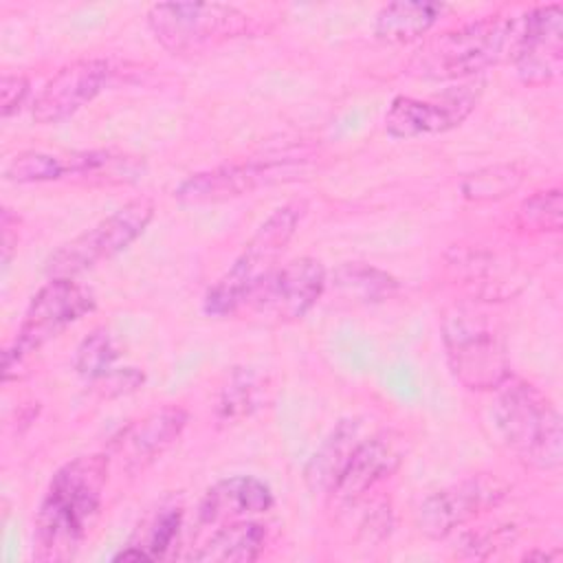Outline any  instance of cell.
I'll return each instance as SVG.
<instances>
[{
    "label": "cell",
    "mask_w": 563,
    "mask_h": 563,
    "mask_svg": "<svg viewBox=\"0 0 563 563\" xmlns=\"http://www.w3.org/2000/svg\"><path fill=\"white\" fill-rule=\"evenodd\" d=\"M187 422V409L178 405H163L119 429V433L108 442L106 453L110 462L119 460L125 473H143L178 442Z\"/></svg>",
    "instance_id": "13"
},
{
    "label": "cell",
    "mask_w": 563,
    "mask_h": 563,
    "mask_svg": "<svg viewBox=\"0 0 563 563\" xmlns=\"http://www.w3.org/2000/svg\"><path fill=\"white\" fill-rule=\"evenodd\" d=\"M449 266L455 268L457 279L468 286L473 295L484 299L512 297L523 284L517 268H510L508 262L486 251H460Z\"/></svg>",
    "instance_id": "21"
},
{
    "label": "cell",
    "mask_w": 563,
    "mask_h": 563,
    "mask_svg": "<svg viewBox=\"0 0 563 563\" xmlns=\"http://www.w3.org/2000/svg\"><path fill=\"white\" fill-rule=\"evenodd\" d=\"M183 526V510L178 506H163L152 515L143 528L134 534L125 550L117 552L114 561H158L165 559L167 552L178 541Z\"/></svg>",
    "instance_id": "24"
},
{
    "label": "cell",
    "mask_w": 563,
    "mask_h": 563,
    "mask_svg": "<svg viewBox=\"0 0 563 563\" xmlns=\"http://www.w3.org/2000/svg\"><path fill=\"white\" fill-rule=\"evenodd\" d=\"M328 288V271L321 260L301 255L279 264L255 290L249 306L273 323L303 319Z\"/></svg>",
    "instance_id": "9"
},
{
    "label": "cell",
    "mask_w": 563,
    "mask_h": 563,
    "mask_svg": "<svg viewBox=\"0 0 563 563\" xmlns=\"http://www.w3.org/2000/svg\"><path fill=\"white\" fill-rule=\"evenodd\" d=\"M108 468V453H92L66 462L53 473L33 523V556L37 561L62 563L75 556L99 515Z\"/></svg>",
    "instance_id": "1"
},
{
    "label": "cell",
    "mask_w": 563,
    "mask_h": 563,
    "mask_svg": "<svg viewBox=\"0 0 563 563\" xmlns=\"http://www.w3.org/2000/svg\"><path fill=\"white\" fill-rule=\"evenodd\" d=\"M275 506L273 488L255 475H231L211 484L200 504L198 521L202 526L227 523L264 515Z\"/></svg>",
    "instance_id": "17"
},
{
    "label": "cell",
    "mask_w": 563,
    "mask_h": 563,
    "mask_svg": "<svg viewBox=\"0 0 563 563\" xmlns=\"http://www.w3.org/2000/svg\"><path fill=\"white\" fill-rule=\"evenodd\" d=\"M442 343L453 378L468 391H497L512 378L501 332L486 314L451 308L442 319Z\"/></svg>",
    "instance_id": "5"
},
{
    "label": "cell",
    "mask_w": 563,
    "mask_h": 563,
    "mask_svg": "<svg viewBox=\"0 0 563 563\" xmlns=\"http://www.w3.org/2000/svg\"><path fill=\"white\" fill-rule=\"evenodd\" d=\"M154 211V202L145 196L125 202L114 213L99 220L90 229L62 244L55 253H51L44 266L46 275L75 279L77 275L112 260L145 233Z\"/></svg>",
    "instance_id": "8"
},
{
    "label": "cell",
    "mask_w": 563,
    "mask_h": 563,
    "mask_svg": "<svg viewBox=\"0 0 563 563\" xmlns=\"http://www.w3.org/2000/svg\"><path fill=\"white\" fill-rule=\"evenodd\" d=\"M31 92V84L24 75L4 73L0 79V112L2 119H9L22 110Z\"/></svg>",
    "instance_id": "29"
},
{
    "label": "cell",
    "mask_w": 563,
    "mask_h": 563,
    "mask_svg": "<svg viewBox=\"0 0 563 563\" xmlns=\"http://www.w3.org/2000/svg\"><path fill=\"white\" fill-rule=\"evenodd\" d=\"M444 2L396 0L378 9L374 35L387 44H409L424 37L446 13Z\"/></svg>",
    "instance_id": "20"
},
{
    "label": "cell",
    "mask_w": 563,
    "mask_h": 563,
    "mask_svg": "<svg viewBox=\"0 0 563 563\" xmlns=\"http://www.w3.org/2000/svg\"><path fill=\"white\" fill-rule=\"evenodd\" d=\"M479 86L466 84L442 92L433 99H416L398 95L385 112V132L391 139H416L449 132L475 110Z\"/></svg>",
    "instance_id": "12"
},
{
    "label": "cell",
    "mask_w": 563,
    "mask_h": 563,
    "mask_svg": "<svg viewBox=\"0 0 563 563\" xmlns=\"http://www.w3.org/2000/svg\"><path fill=\"white\" fill-rule=\"evenodd\" d=\"M292 167L290 158H260L242 163H224L185 178L176 189L174 198L187 205L224 202L251 194L264 185L277 183Z\"/></svg>",
    "instance_id": "15"
},
{
    "label": "cell",
    "mask_w": 563,
    "mask_h": 563,
    "mask_svg": "<svg viewBox=\"0 0 563 563\" xmlns=\"http://www.w3.org/2000/svg\"><path fill=\"white\" fill-rule=\"evenodd\" d=\"M510 62L526 86H545L563 68V7L559 2L519 13Z\"/></svg>",
    "instance_id": "11"
},
{
    "label": "cell",
    "mask_w": 563,
    "mask_h": 563,
    "mask_svg": "<svg viewBox=\"0 0 563 563\" xmlns=\"http://www.w3.org/2000/svg\"><path fill=\"white\" fill-rule=\"evenodd\" d=\"M519 15L493 13L427 40L407 64L420 79H464L510 62Z\"/></svg>",
    "instance_id": "2"
},
{
    "label": "cell",
    "mask_w": 563,
    "mask_h": 563,
    "mask_svg": "<svg viewBox=\"0 0 563 563\" xmlns=\"http://www.w3.org/2000/svg\"><path fill=\"white\" fill-rule=\"evenodd\" d=\"M268 532L255 519H235L216 528L198 550L187 554L189 561L205 563H249L264 552Z\"/></svg>",
    "instance_id": "19"
},
{
    "label": "cell",
    "mask_w": 563,
    "mask_h": 563,
    "mask_svg": "<svg viewBox=\"0 0 563 563\" xmlns=\"http://www.w3.org/2000/svg\"><path fill=\"white\" fill-rule=\"evenodd\" d=\"M68 158H59L55 154L26 150L15 154L4 165V180L26 185V183H46L68 176Z\"/></svg>",
    "instance_id": "28"
},
{
    "label": "cell",
    "mask_w": 563,
    "mask_h": 563,
    "mask_svg": "<svg viewBox=\"0 0 563 563\" xmlns=\"http://www.w3.org/2000/svg\"><path fill=\"white\" fill-rule=\"evenodd\" d=\"M18 216L11 213V209H2V262L4 266L9 264L11 260V253H13V246H18V227L13 229L11 222L15 220Z\"/></svg>",
    "instance_id": "31"
},
{
    "label": "cell",
    "mask_w": 563,
    "mask_h": 563,
    "mask_svg": "<svg viewBox=\"0 0 563 563\" xmlns=\"http://www.w3.org/2000/svg\"><path fill=\"white\" fill-rule=\"evenodd\" d=\"M268 378L251 367H233L216 398V420L222 424H235L251 418L268 402Z\"/></svg>",
    "instance_id": "22"
},
{
    "label": "cell",
    "mask_w": 563,
    "mask_h": 563,
    "mask_svg": "<svg viewBox=\"0 0 563 563\" xmlns=\"http://www.w3.org/2000/svg\"><path fill=\"white\" fill-rule=\"evenodd\" d=\"M306 213L303 200L277 207L251 235L224 275L207 290L205 312L209 317H231L249 306L255 290L279 266L277 260L297 233Z\"/></svg>",
    "instance_id": "4"
},
{
    "label": "cell",
    "mask_w": 563,
    "mask_h": 563,
    "mask_svg": "<svg viewBox=\"0 0 563 563\" xmlns=\"http://www.w3.org/2000/svg\"><path fill=\"white\" fill-rule=\"evenodd\" d=\"M328 284L356 303H378L400 292V282L394 275L365 262H345L336 266L332 275H328Z\"/></svg>",
    "instance_id": "23"
},
{
    "label": "cell",
    "mask_w": 563,
    "mask_h": 563,
    "mask_svg": "<svg viewBox=\"0 0 563 563\" xmlns=\"http://www.w3.org/2000/svg\"><path fill=\"white\" fill-rule=\"evenodd\" d=\"M361 429H363L361 418H343L325 435V440L312 453L303 471V479L312 493H323V495L332 493L354 449L363 440Z\"/></svg>",
    "instance_id": "18"
},
{
    "label": "cell",
    "mask_w": 563,
    "mask_h": 563,
    "mask_svg": "<svg viewBox=\"0 0 563 563\" xmlns=\"http://www.w3.org/2000/svg\"><path fill=\"white\" fill-rule=\"evenodd\" d=\"M526 561H532V559H541V561H552L556 559V554H550V552H526L523 554Z\"/></svg>",
    "instance_id": "32"
},
{
    "label": "cell",
    "mask_w": 563,
    "mask_h": 563,
    "mask_svg": "<svg viewBox=\"0 0 563 563\" xmlns=\"http://www.w3.org/2000/svg\"><path fill=\"white\" fill-rule=\"evenodd\" d=\"M517 227L528 233H559L563 224V194L559 187L528 196L517 209Z\"/></svg>",
    "instance_id": "27"
},
{
    "label": "cell",
    "mask_w": 563,
    "mask_h": 563,
    "mask_svg": "<svg viewBox=\"0 0 563 563\" xmlns=\"http://www.w3.org/2000/svg\"><path fill=\"white\" fill-rule=\"evenodd\" d=\"M508 495V486L495 475H473L449 484L418 506L416 526L429 539H444L457 528L495 510Z\"/></svg>",
    "instance_id": "10"
},
{
    "label": "cell",
    "mask_w": 563,
    "mask_h": 563,
    "mask_svg": "<svg viewBox=\"0 0 563 563\" xmlns=\"http://www.w3.org/2000/svg\"><path fill=\"white\" fill-rule=\"evenodd\" d=\"M117 358H119V347L110 330L106 325H99L90 330L88 336L79 343L73 358V367L81 378L97 383L114 369L112 365Z\"/></svg>",
    "instance_id": "26"
},
{
    "label": "cell",
    "mask_w": 563,
    "mask_h": 563,
    "mask_svg": "<svg viewBox=\"0 0 563 563\" xmlns=\"http://www.w3.org/2000/svg\"><path fill=\"white\" fill-rule=\"evenodd\" d=\"M523 180V169L515 163H497L466 174L460 183V191L466 200L473 202H490L501 200L515 189H519Z\"/></svg>",
    "instance_id": "25"
},
{
    "label": "cell",
    "mask_w": 563,
    "mask_h": 563,
    "mask_svg": "<svg viewBox=\"0 0 563 563\" xmlns=\"http://www.w3.org/2000/svg\"><path fill=\"white\" fill-rule=\"evenodd\" d=\"M143 383H145L143 372H139L136 367H121V369H112L108 376H103L95 385L101 387L103 396H121L139 389Z\"/></svg>",
    "instance_id": "30"
},
{
    "label": "cell",
    "mask_w": 563,
    "mask_h": 563,
    "mask_svg": "<svg viewBox=\"0 0 563 563\" xmlns=\"http://www.w3.org/2000/svg\"><path fill=\"white\" fill-rule=\"evenodd\" d=\"M493 424L506 449L534 471L563 462V427L556 405L532 383L508 378L493 402Z\"/></svg>",
    "instance_id": "3"
},
{
    "label": "cell",
    "mask_w": 563,
    "mask_h": 563,
    "mask_svg": "<svg viewBox=\"0 0 563 563\" xmlns=\"http://www.w3.org/2000/svg\"><path fill=\"white\" fill-rule=\"evenodd\" d=\"M95 310V295L73 277H51L31 299L15 339L2 354V378H20L26 358Z\"/></svg>",
    "instance_id": "6"
},
{
    "label": "cell",
    "mask_w": 563,
    "mask_h": 563,
    "mask_svg": "<svg viewBox=\"0 0 563 563\" xmlns=\"http://www.w3.org/2000/svg\"><path fill=\"white\" fill-rule=\"evenodd\" d=\"M405 460V440L400 433L385 429L363 438L345 464L330 497L350 506L361 501L374 486L391 477Z\"/></svg>",
    "instance_id": "16"
},
{
    "label": "cell",
    "mask_w": 563,
    "mask_h": 563,
    "mask_svg": "<svg viewBox=\"0 0 563 563\" xmlns=\"http://www.w3.org/2000/svg\"><path fill=\"white\" fill-rule=\"evenodd\" d=\"M145 20L154 40L172 53H200L244 37L253 26L246 11L222 2H156Z\"/></svg>",
    "instance_id": "7"
},
{
    "label": "cell",
    "mask_w": 563,
    "mask_h": 563,
    "mask_svg": "<svg viewBox=\"0 0 563 563\" xmlns=\"http://www.w3.org/2000/svg\"><path fill=\"white\" fill-rule=\"evenodd\" d=\"M112 77V66L101 57H84L62 66L37 92L33 119L40 125L64 123L101 95Z\"/></svg>",
    "instance_id": "14"
}]
</instances>
